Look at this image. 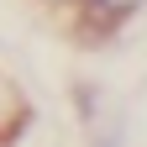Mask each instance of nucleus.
<instances>
[{"mask_svg": "<svg viewBox=\"0 0 147 147\" xmlns=\"http://www.w3.org/2000/svg\"><path fill=\"white\" fill-rule=\"evenodd\" d=\"M84 5L95 11V16H105V21H121V16H131L142 0H84Z\"/></svg>", "mask_w": 147, "mask_h": 147, "instance_id": "obj_1", "label": "nucleus"}]
</instances>
